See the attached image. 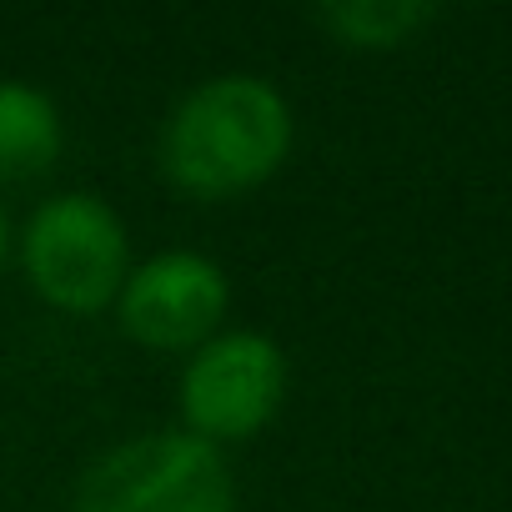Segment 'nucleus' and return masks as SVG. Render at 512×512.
Masks as SVG:
<instances>
[{
    "label": "nucleus",
    "instance_id": "1",
    "mask_svg": "<svg viewBox=\"0 0 512 512\" xmlns=\"http://www.w3.org/2000/svg\"><path fill=\"white\" fill-rule=\"evenodd\" d=\"M292 151V106L262 76H216L196 86L166 121L161 161L166 176L201 196L221 201L262 186Z\"/></svg>",
    "mask_w": 512,
    "mask_h": 512
},
{
    "label": "nucleus",
    "instance_id": "2",
    "mask_svg": "<svg viewBox=\"0 0 512 512\" xmlns=\"http://www.w3.org/2000/svg\"><path fill=\"white\" fill-rule=\"evenodd\" d=\"M236 482L216 442L141 432L111 447L76 487V512H231Z\"/></svg>",
    "mask_w": 512,
    "mask_h": 512
},
{
    "label": "nucleus",
    "instance_id": "3",
    "mask_svg": "<svg viewBox=\"0 0 512 512\" xmlns=\"http://www.w3.org/2000/svg\"><path fill=\"white\" fill-rule=\"evenodd\" d=\"M21 256L31 287L61 312H101L126 287V226L91 191L51 196L31 216Z\"/></svg>",
    "mask_w": 512,
    "mask_h": 512
},
{
    "label": "nucleus",
    "instance_id": "4",
    "mask_svg": "<svg viewBox=\"0 0 512 512\" xmlns=\"http://www.w3.org/2000/svg\"><path fill=\"white\" fill-rule=\"evenodd\" d=\"M287 392V357L262 332H221L196 347L181 372V417L186 432L206 442H241L262 432Z\"/></svg>",
    "mask_w": 512,
    "mask_h": 512
},
{
    "label": "nucleus",
    "instance_id": "5",
    "mask_svg": "<svg viewBox=\"0 0 512 512\" xmlns=\"http://www.w3.org/2000/svg\"><path fill=\"white\" fill-rule=\"evenodd\" d=\"M231 287L211 256L166 251L156 262L136 267L121 287V327L156 352L206 347L226 317Z\"/></svg>",
    "mask_w": 512,
    "mask_h": 512
},
{
    "label": "nucleus",
    "instance_id": "6",
    "mask_svg": "<svg viewBox=\"0 0 512 512\" xmlns=\"http://www.w3.org/2000/svg\"><path fill=\"white\" fill-rule=\"evenodd\" d=\"M61 156V111L26 81H0V181H31Z\"/></svg>",
    "mask_w": 512,
    "mask_h": 512
},
{
    "label": "nucleus",
    "instance_id": "7",
    "mask_svg": "<svg viewBox=\"0 0 512 512\" xmlns=\"http://www.w3.org/2000/svg\"><path fill=\"white\" fill-rule=\"evenodd\" d=\"M432 16L437 6H427V0H327V6H317V26L357 51H392L412 41Z\"/></svg>",
    "mask_w": 512,
    "mask_h": 512
},
{
    "label": "nucleus",
    "instance_id": "8",
    "mask_svg": "<svg viewBox=\"0 0 512 512\" xmlns=\"http://www.w3.org/2000/svg\"><path fill=\"white\" fill-rule=\"evenodd\" d=\"M6 241L11 236H6V211H0V262H6Z\"/></svg>",
    "mask_w": 512,
    "mask_h": 512
}]
</instances>
